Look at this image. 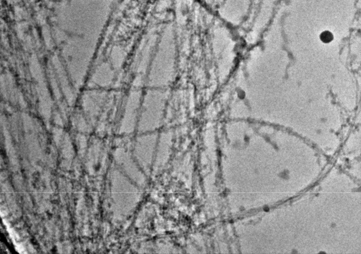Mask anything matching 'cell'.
Masks as SVG:
<instances>
[{
    "instance_id": "obj_1",
    "label": "cell",
    "mask_w": 361,
    "mask_h": 254,
    "mask_svg": "<svg viewBox=\"0 0 361 254\" xmlns=\"http://www.w3.org/2000/svg\"><path fill=\"white\" fill-rule=\"evenodd\" d=\"M320 37L322 42L326 43L331 42L333 39L332 34L328 31L322 32Z\"/></svg>"
}]
</instances>
